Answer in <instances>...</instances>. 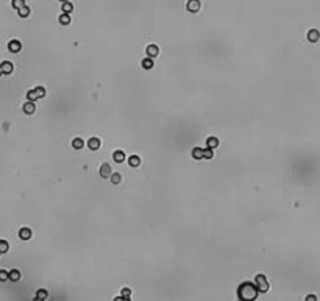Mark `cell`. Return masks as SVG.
I'll return each mask as SVG.
<instances>
[{
	"label": "cell",
	"mask_w": 320,
	"mask_h": 301,
	"mask_svg": "<svg viewBox=\"0 0 320 301\" xmlns=\"http://www.w3.org/2000/svg\"><path fill=\"white\" fill-rule=\"evenodd\" d=\"M124 301H130V298H124Z\"/></svg>",
	"instance_id": "cell-34"
},
{
	"label": "cell",
	"mask_w": 320,
	"mask_h": 301,
	"mask_svg": "<svg viewBox=\"0 0 320 301\" xmlns=\"http://www.w3.org/2000/svg\"><path fill=\"white\" fill-rule=\"evenodd\" d=\"M306 301H317V296L315 295H308L306 296Z\"/></svg>",
	"instance_id": "cell-31"
},
{
	"label": "cell",
	"mask_w": 320,
	"mask_h": 301,
	"mask_svg": "<svg viewBox=\"0 0 320 301\" xmlns=\"http://www.w3.org/2000/svg\"><path fill=\"white\" fill-rule=\"evenodd\" d=\"M17 13H19V16H20V17H28V16H30V8H28L27 5H23L22 8H19V10H17Z\"/></svg>",
	"instance_id": "cell-16"
},
{
	"label": "cell",
	"mask_w": 320,
	"mask_h": 301,
	"mask_svg": "<svg viewBox=\"0 0 320 301\" xmlns=\"http://www.w3.org/2000/svg\"><path fill=\"white\" fill-rule=\"evenodd\" d=\"M214 156V153H212V148H206V150H203V158H206V159H211Z\"/></svg>",
	"instance_id": "cell-28"
},
{
	"label": "cell",
	"mask_w": 320,
	"mask_h": 301,
	"mask_svg": "<svg viewBox=\"0 0 320 301\" xmlns=\"http://www.w3.org/2000/svg\"><path fill=\"white\" fill-rule=\"evenodd\" d=\"M59 23H63V25H69V23H70V16H69V14H66V13H63V14L59 16Z\"/></svg>",
	"instance_id": "cell-20"
},
{
	"label": "cell",
	"mask_w": 320,
	"mask_h": 301,
	"mask_svg": "<svg viewBox=\"0 0 320 301\" xmlns=\"http://www.w3.org/2000/svg\"><path fill=\"white\" fill-rule=\"evenodd\" d=\"M318 39H320V33H318V30L312 28V30H309V31H308V41H309V42H317Z\"/></svg>",
	"instance_id": "cell-7"
},
{
	"label": "cell",
	"mask_w": 320,
	"mask_h": 301,
	"mask_svg": "<svg viewBox=\"0 0 320 301\" xmlns=\"http://www.w3.org/2000/svg\"><path fill=\"white\" fill-rule=\"evenodd\" d=\"M10 279V273L6 271V270H0V281H8Z\"/></svg>",
	"instance_id": "cell-27"
},
{
	"label": "cell",
	"mask_w": 320,
	"mask_h": 301,
	"mask_svg": "<svg viewBox=\"0 0 320 301\" xmlns=\"http://www.w3.org/2000/svg\"><path fill=\"white\" fill-rule=\"evenodd\" d=\"M83 145H84V140L81 139V137H75L72 140V147L75 148V150H80V148H83Z\"/></svg>",
	"instance_id": "cell-13"
},
{
	"label": "cell",
	"mask_w": 320,
	"mask_h": 301,
	"mask_svg": "<svg viewBox=\"0 0 320 301\" xmlns=\"http://www.w3.org/2000/svg\"><path fill=\"white\" fill-rule=\"evenodd\" d=\"M130 295H131V290H130L128 287L122 289V295H120V296H124V298H130Z\"/></svg>",
	"instance_id": "cell-30"
},
{
	"label": "cell",
	"mask_w": 320,
	"mask_h": 301,
	"mask_svg": "<svg viewBox=\"0 0 320 301\" xmlns=\"http://www.w3.org/2000/svg\"><path fill=\"white\" fill-rule=\"evenodd\" d=\"M0 67H2V72L6 73V75H10L13 72V69H14V66H13L11 61H3L2 64H0Z\"/></svg>",
	"instance_id": "cell-8"
},
{
	"label": "cell",
	"mask_w": 320,
	"mask_h": 301,
	"mask_svg": "<svg viewBox=\"0 0 320 301\" xmlns=\"http://www.w3.org/2000/svg\"><path fill=\"white\" fill-rule=\"evenodd\" d=\"M113 158H114L116 162H124L125 161V153L122 152V150H116L114 155H113Z\"/></svg>",
	"instance_id": "cell-11"
},
{
	"label": "cell",
	"mask_w": 320,
	"mask_h": 301,
	"mask_svg": "<svg viewBox=\"0 0 320 301\" xmlns=\"http://www.w3.org/2000/svg\"><path fill=\"white\" fill-rule=\"evenodd\" d=\"M142 67H144V69H152V67H153L152 58H145V59H142Z\"/></svg>",
	"instance_id": "cell-24"
},
{
	"label": "cell",
	"mask_w": 320,
	"mask_h": 301,
	"mask_svg": "<svg viewBox=\"0 0 320 301\" xmlns=\"http://www.w3.org/2000/svg\"><path fill=\"white\" fill-rule=\"evenodd\" d=\"M2 73H3V72H2V67H0V75H2Z\"/></svg>",
	"instance_id": "cell-35"
},
{
	"label": "cell",
	"mask_w": 320,
	"mask_h": 301,
	"mask_svg": "<svg viewBox=\"0 0 320 301\" xmlns=\"http://www.w3.org/2000/svg\"><path fill=\"white\" fill-rule=\"evenodd\" d=\"M145 52H147V56H149V58H155V56H158V55H159V48H158V45L152 44V45L147 47Z\"/></svg>",
	"instance_id": "cell-4"
},
{
	"label": "cell",
	"mask_w": 320,
	"mask_h": 301,
	"mask_svg": "<svg viewBox=\"0 0 320 301\" xmlns=\"http://www.w3.org/2000/svg\"><path fill=\"white\" fill-rule=\"evenodd\" d=\"M8 273H10V279H11V281L16 283V281L20 279V271H19V270H11V271H8Z\"/></svg>",
	"instance_id": "cell-18"
},
{
	"label": "cell",
	"mask_w": 320,
	"mask_h": 301,
	"mask_svg": "<svg viewBox=\"0 0 320 301\" xmlns=\"http://www.w3.org/2000/svg\"><path fill=\"white\" fill-rule=\"evenodd\" d=\"M35 91H36V94H38V97H39V98L45 97V89H44L42 86H38V87H35Z\"/></svg>",
	"instance_id": "cell-29"
},
{
	"label": "cell",
	"mask_w": 320,
	"mask_h": 301,
	"mask_svg": "<svg viewBox=\"0 0 320 301\" xmlns=\"http://www.w3.org/2000/svg\"><path fill=\"white\" fill-rule=\"evenodd\" d=\"M19 237H20L22 240H28V239L31 237V230H30V228H22V230L19 231Z\"/></svg>",
	"instance_id": "cell-10"
},
{
	"label": "cell",
	"mask_w": 320,
	"mask_h": 301,
	"mask_svg": "<svg viewBox=\"0 0 320 301\" xmlns=\"http://www.w3.org/2000/svg\"><path fill=\"white\" fill-rule=\"evenodd\" d=\"M27 98H28V102H36V100H38L39 97H38L36 91H35V89H31V91H28V92H27Z\"/></svg>",
	"instance_id": "cell-19"
},
{
	"label": "cell",
	"mask_w": 320,
	"mask_h": 301,
	"mask_svg": "<svg viewBox=\"0 0 320 301\" xmlns=\"http://www.w3.org/2000/svg\"><path fill=\"white\" fill-rule=\"evenodd\" d=\"M36 296H38V298H41V299H47L48 292H47L45 289H39V290H38V293H36Z\"/></svg>",
	"instance_id": "cell-26"
},
{
	"label": "cell",
	"mask_w": 320,
	"mask_h": 301,
	"mask_svg": "<svg viewBox=\"0 0 320 301\" xmlns=\"http://www.w3.org/2000/svg\"><path fill=\"white\" fill-rule=\"evenodd\" d=\"M35 109H36L35 102H27L25 105H23V112H25V114H33Z\"/></svg>",
	"instance_id": "cell-12"
},
{
	"label": "cell",
	"mask_w": 320,
	"mask_h": 301,
	"mask_svg": "<svg viewBox=\"0 0 320 301\" xmlns=\"http://www.w3.org/2000/svg\"><path fill=\"white\" fill-rule=\"evenodd\" d=\"M206 144H208V147H209V148H215V147L219 145V139H217V137H214V136H211V137H208V139H206Z\"/></svg>",
	"instance_id": "cell-17"
},
{
	"label": "cell",
	"mask_w": 320,
	"mask_h": 301,
	"mask_svg": "<svg viewBox=\"0 0 320 301\" xmlns=\"http://www.w3.org/2000/svg\"><path fill=\"white\" fill-rule=\"evenodd\" d=\"M186 8L191 13H197V11L200 10V0H189L187 5H186Z\"/></svg>",
	"instance_id": "cell-5"
},
{
	"label": "cell",
	"mask_w": 320,
	"mask_h": 301,
	"mask_svg": "<svg viewBox=\"0 0 320 301\" xmlns=\"http://www.w3.org/2000/svg\"><path fill=\"white\" fill-rule=\"evenodd\" d=\"M100 177L102 178H109L111 177V165L109 164H102V167H100Z\"/></svg>",
	"instance_id": "cell-6"
},
{
	"label": "cell",
	"mask_w": 320,
	"mask_h": 301,
	"mask_svg": "<svg viewBox=\"0 0 320 301\" xmlns=\"http://www.w3.org/2000/svg\"><path fill=\"white\" fill-rule=\"evenodd\" d=\"M100 144L102 142H100V139H98V137H91L88 140V147L91 150H98V148H100Z\"/></svg>",
	"instance_id": "cell-9"
},
{
	"label": "cell",
	"mask_w": 320,
	"mask_h": 301,
	"mask_svg": "<svg viewBox=\"0 0 320 301\" xmlns=\"http://www.w3.org/2000/svg\"><path fill=\"white\" fill-rule=\"evenodd\" d=\"M111 183L113 184H119L120 181H122V177H120V173H111Z\"/></svg>",
	"instance_id": "cell-21"
},
{
	"label": "cell",
	"mask_w": 320,
	"mask_h": 301,
	"mask_svg": "<svg viewBox=\"0 0 320 301\" xmlns=\"http://www.w3.org/2000/svg\"><path fill=\"white\" fill-rule=\"evenodd\" d=\"M11 5H13V8L19 10V8H22L23 5H25V0H13V2H11Z\"/></svg>",
	"instance_id": "cell-25"
},
{
	"label": "cell",
	"mask_w": 320,
	"mask_h": 301,
	"mask_svg": "<svg viewBox=\"0 0 320 301\" xmlns=\"http://www.w3.org/2000/svg\"><path fill=\"white\" fill-rule=\"evenodd\" d=\"M8 48H10V52H13V53H17V52H20V48H22V44H20V41H17V39H13V41H10V44H8Z\"/></svg>",
	"instance_id": "cell-3"
},
{
	"label": "cell",
	"mask_w": 320,
	"mask_h": 301,
	"mask_svg": "<svg viewBox=\"0 0 320 301\" xmlns=\"http://www.w3.org/2000/svg\"><path fill=\"white\" fill-rule=\"evenodd\" d=\"M128 164H130L131 167H139V164H141V158H139V156H136V155H133V156H130V158H128Z\"/></svg>",
	"instance_id": "cell-14"
},
{
	"label": "cell",
	"mask_w": 320,
	"mask_h": 301,
	"mask_svg": "<svg viewBox=\"0 0 320 301\" xmlns=\"http://www.w3.org/2000/svg\"><path fill=\"white\" fill-rule=\"evenodd\" d=\"M255 286H256V289H258V292L259 293H265V292H269V281H267V278L264 276V275H256V278H255Z\"/></svg>",
	"instance_id": "cell-2"
},
{
	"label": "cell",
	"mask_w": 320,
	"mask_h": 301,
	"mask_svg": "<svg viewBox=\"0 0 320 301\" xmlns=\"http://www.w3.org/2000/svg\"><path fill=\"white\" fill-rule=\"evenodd\" d=\"M61 2H69V0H61Z\"/></svg>",
	"instance_id": "cell-36"
},
{
	"label": "cell",
	"mask_w": 320,
	"mask_h": 301,
	"mask_svg": "<svg viewBox=\"0 0 320 301\" xmlns=\"http://www.w3.org/2000/svg\"><path fill=\"white\" fill-rule=\"evenodd\" d=\"M33 301H44V299H41V298H38V296H36V298H35Z\"/></svg>",
	"instance_id": "cell-33"
},
{
	"label": "cell",
	"mask_w": 320,
	"mask_h": 301,
	"mask_svg": "<svg viewBox=\"0 0 320 301\" xmlns=\"http://www.w3.org/2000/svg\"><path fill=\"white\" fill-rule=\"evenodd\" d=\"M192 156L195 159H203V148H199V147H195L192 150Z\"/></svg>",
	"instance_id": "cell-15"
},
{
	"label": "cell",
	"mask_w": 320,
	"mask_h": 301,
	"mask_svg": "<svg viewBox=\"0 0 320 301\" xmlns=\"http://www.w3.org/2000/svg\"><path fill=\"white\" fill-rule=\"evenodd\" d=\"M259 292L256 289V286L253 283H242L237 289V296L240 301H255L258 298Z\"/></svg>",
	"instance_id": "cell-1"
},
{
	"label": "cell",
	"mask_w": 320,
	"mask_h": 301,
	"mask_svg": "<svg viewBox=\"0 0 320 301\" xmlns=\"http://www.w3.org/2000/svg\"><path fill=\"white\" fill-rule=\"evenodd\" d=\"M114 301H124V296H116Z\"/></svg>",
	"instance_id": "cell-32"
},
{
	"label": "cell",
	"mask_w": 320,
	"mask_h": 301,
	"mask_svg": "<svg viewBox=\"0 0 320 301\" xmlns=\"http://www.w3.org/2000/svg\"><path fill=\"white\" fill-rule=\"evenodd\" d=\"M8 250H10L8 242H6V240H0V254H2V253H6Z\"/></svg>",
	"instance_id": "cell-23"
},
{
	"label": "cell",
	"mask_w": 320,
	"mask_h": 301,
	"mask_svg": "<svg viewBox=\"0 0 320 301\" xmlns=\"http://www.w3.org/2000/svg\"><path fill=\"white\" fill-rule=\"evenodd\" d=\"M72 10H73V5H72V3H69V2H63V13L69 14V13H72Z\"/></svg>",
	"instance_id": "cell-22"
}]
</instances>
